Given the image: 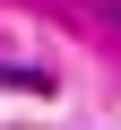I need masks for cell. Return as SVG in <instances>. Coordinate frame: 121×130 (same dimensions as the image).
Masks as SVG:
<instances>
[{"label": "cell", "instance_id": "6da1fadb", "mask_svg": "<svg viewBox=\"0 0 121 130\" xmlns=\"http://www.w3.org/2000/svg\"><path fill=\"white\" fill-rule=\"evenodd\" d=\"M0 87H26V95H43V70H17V61H0Z\"/></svg>", "mask_w": 121, "mask_h": 130}]
</instances>
